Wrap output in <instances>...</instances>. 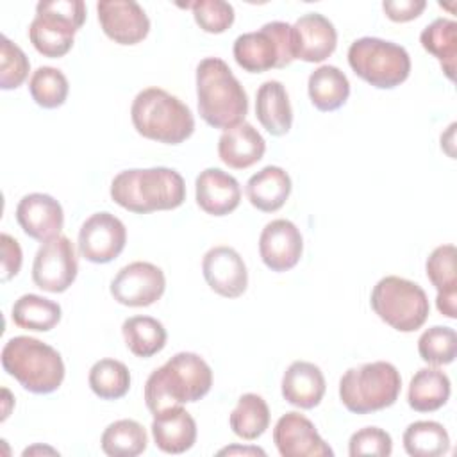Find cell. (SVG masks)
Returning <instances> with one entry per match:
<instances>
[{"label": "cell", "instance_id": "obj_1", "mask_svg": "<svg viewBox=\"0 0 457 457\" xmlns=\"http://www.w3.org/2000/svg\"><path fill=\"white\" fill-rule=\"evenodd\" d=\"M212 386L211 366L193 352H179L145 382V403L152 414L202 400Z\"/></svg>", "mask_w": 457, "mask_h": 457}, {"label": "cell", "instance_id": "obj_2", "mask_svg": "<svg viewBox=\"0 0 457 457\" xmlns=\"http://www.w3.org/2000/svg\"><path fill=\"white\" fill-rule=\"evenodd\" d=\"M111 198L136 214L177 209L186 200L182 175L166 166L120 171L111 182Z\"/></svg>", "mask_w": 457, "mask_h": 457}, {"label": "cell", "instance_id": "obj_3", "mask_svg": "<svg viewBox=\"0 0 457 457\" xmlns=\"http://www.w3.org/2000/svg\"><path fill=\"white\" fill-rule=\"evenodd\" d=\"M196 102L200 118L214 129L236 127L248 112L246 91L220 57H205L198 62Z\"/></svg>", "mask_w": 457, "mask_h": 457}, {"label": "cell", "instance_id": "obj_4", "mask_svg": "<svg viewBox=\"0 0 457 457\" xmlns=\"http://www.w3.org/2000/svg\"><path fill=\"white\" fill-rule=\"evenodd\" d=\"M2 366L7 375L34 395H48L64 380L61 353L30 336H14L2 348Z\"/></svg>", "mask_w": 457, "mask_h": 457}, {"label": "cell", "instance_id": "obj_5", "mask_svg": "<svg viewBox=\"0 0 457 457\" xmlns=\"http://www.w3.org/2000/svg\"><path fill=\"white\" fill-rule=\"evenodd\" d=\"M130 118L139 136L166 145H179L195 132L191 109L161 87L139 91L132 102Z\"/></svg>", "mask_w": 457, "mask_h": 457}, {"label": "cell", "instance_id": "obj_6", "mask_svg": "<svg viewBox=\"0 0 457 457\" xmlns=\"http://www.w3.org/2000/svg\"><path fill=\"white\" fill-rule=\"evenodd\" d=\"M402 377L386 361L350 368L339 380V398L353 414H370L391 407L400 395Z\"/></svg>", "mask_w": 457, "mask_h": 457}, {"label": "cell", "instance_id": "obj_7", "mask_svg": "<svg viewBox=\"0 0 457 457\" xmlns=\"http://www.w3.org/2000/svg\"><path fill=\"white\" fill-rule=\"evenodd\" d=\"M370 305L384 323L398 332L421 328L430 311L423 287L396 275H387L373 286Z\"/></svg>", "mask_w": 457, "mask_h": 457}, {"label": "cell", "instance_id": "obj_8", "mask_svg": "<svg viewBox=\"0 0 457 457\" xmlns=\"http://www.w3.org/2000/svg\"><path fill=\"white\" fill-rule=\"evenodd\" d=\"M348 64L357 77L377 89H393L411 73V57L402 45L371 36L350 45Z\"/></svg>", "mask_w": 457, "mask_h": 457}, {"label": "cell", "instance_id": "obj_9", "mask_svg": "<svg viewBox=\"0 0 457 457\" xmlns=\"http://www.w3.org/2000/svg\"><path fill=\"white\" fill-rule=\"evenodd\" d=\"M86 5L82 0H45L36 5L29 25L32 46L45 57H62L73 46L75 32L84 25Z\"/></svg>", "mask_w": 457, "mask_h": 457}, {"label": "cell", "instance_id": "obj_10", "mask_svg": "<svg viewBox=\"0 0 457 457\" xmlns=\"http://www.w3.org/2000/svg\"><path fill=\"white\" fill-rule=\"evenodd\" d=\"M232 54L236 62L250 73L286 68L295 61L291 25L268 21L255 32H245L236 37Z\"/></svg>", "mask_w": 457, "mask_h": 457}, {"label": "cell", "instance_id": "obj_11", "mask_svg": "<svg viewBox=\"0 0 457 457\" xmlns=\"http://www.w3.org/2000/svg\"><path fill=\"white\" fill-rule=\"evenodd\" d=\"M77 271L75 246L66 236L45 241L37 248L32 262V280L39 289L62 293L75 282Z\"/></svg>", "mask_w": 457, "mask_h": 457}, {"label": "cell", "instance_id": "obj_12", "mask_svg": "<svg viewBox=\"0 0 457 457\" xmlns=\"http://www.w3.org/2000/svg\"><path fill=\"white\" fill-rule=\"evenodd\" d=\"M127 228L120 218L102 211L91 214L79 230V253L95 264L114 261L125 248Z\"/></svg>", "mask_w": 457, "mask_h": 457}, {"label": "cell", "instance_id": "obj_13", "mask_svg": "<svg viewBox=\"0 0 457 457\" xmlns=\"http://www.w3.org/2000/svg\"><path fill=\"white\" fill-rule=\"evenodd\" d=\"M166 289L164 271L146 261L123 266L111 280L112 298L127 307H146L155 303Z\"/></svg>", "mask_w": 457, "mask_h": 457}, {"label": "cell", "instance_id": "obj_14", "mask_svg": "<svg viewBox=\"0 0 457 457\" xmlns=\"http://www.w3.org/2000/svg\"><path fill=\"white\" fill-rule=\"evenodd\" d=\"M273 443L282 457H332L334 450L321 439L314 423L300 412H286L273 428Z\"/></svg>", "mask_w": 457, "mask_h": 457}, {"label": "cell", "instance_id": "obj_15", "mask_svg": "<svg viewBox=\"0 0 457 457\" xmlns=\"http://www.w3.org/2000/svg\"><path fill=\"white\" fill-rule=\"evenodd\" d=\"M96 12L104 34L118 45H136L150 32V20L134 0H102Z\"/></svg>", "mask_w": 457, "mask_h": 457}, {"label": "cell", "instance_id": "obj_16", "mask_svg": "<svg viewBox=\"0 0 457 457\" xmlns=\"http://www.w3.org/2000/svg\"><path fill=\"white\" fill-rule=\"evenodd\" d=\"M207 286L225 298H237L246 291L248 271L243 257L232 246H212L202 259Z\"/></svg>", "mask_w": 457, "mask_h": 457}, {"label": "cell", "instance_id": "obj_17", "mask_svg": "<svg viewBox=\"0 0 457 457\" xmlns=\"http://www.w3.org/2000/svg\"><path fill=\"white\" fill-rule=\"evenodd\" d=\"M303 252V237L298 227L284 218L271 220L259 236V255L271 271L295 268Z\"/></svg>", "mask_w": 457, "mask_h": 457}, {"label": "cell", "instance_id": "obj_18", "mask_svg": "<svg viewBox=\"0 0 457 457\" xmlns=\"http://www.w3.org/2000/svg\"><path fill=\"white\" fill-rule=\"evenodd\" d=\"M291 30L295 59L305 62H321L336 50V27L327 16L320 12H307L300 16L291 25Z\"/></svg>", "mask_w": 457, "mask_h": 457}, {"label": "cell", "instance_id": "obj_19", "mask_svg": "<svg viewBox=\"0 0 457 457\" xmlns=\"http://www.w3.org/2000/svg\"><path fill=\"white\" fill-rule=\"evenodd\" d=\"M16 220L29 237L45 243L61 236L64 212L54 196L45 193H30L18 202Z\"/></svg>", "mask_w": 457, "mask_h": 457}, {"label": "cell", "instance_id": "obj_20", "mask_svg": "<svg viewBox=\"0 0 457 457\" xmlns=\"http://www.w3.org/2000/svg\"><path fill=\"white\" fill-rule=\"evenodd\" d=\"M198 207L211 216H225L241 202L239 182L220 168H205L195 180Z\"/></svg>", "mask_w": 457, "mask_h": 457}, {"label": "cell", "instance_id": "obj_21", "mask_svg": "<svg viewBox=\"0 0 457 457\" xmlns=\"http://www.w3.org/2000/svg\"><path fill=\"white\" fill-rule=\"evenodd\" d=\"M152 436L161 452L179 455L196 443V421L182 405L170 407L154 414Z\"/></svg>", "mask_w": 457, "mask_h": 457}, {"label": "cell", "instance_id": "obj_22", "mask_svg": "<svg viewBox=\"0 0 457 457\" xmlns=\"http://www.w3.org/2000/svg\"><path fill=\"white\" fill-rule=\"evenodd\" d=\"M266 152L264 137L253 125L243 121L223 130L218 139V155L232 170H245L262 159Z\"/></svg>", "mask_w": 457, "mask_h": 457}, {"label": "cell", "instance_id": "obj_23", "mask_svg": "<svg viewBox=\"0 0 457 457\" xmlns=\"http://www.w3.org/2000/svg\"><path fill=\"white\" fill-rule=\"evenodd\" d=\"M455 257H457V250L453 245H441L430 252L427 264H425L427 277L437 291V296H436L437 311L443 316L452 318V320H455V316H457V309H455V300H457Z\"/></svg>", "mask_w": 457, "mask_h": 457}, {"label": "cell", "instance_id": "obj_24", "mask_svg": "<svg viewBox=\"0 0 457 457\" xmlns=\"http://www.w3.org/2000/svg\"><path fill=\"white\" fill-rule=\"evenodd\" d=\"M327 384L321 370L309 361H295L284 371L282 396L300 409L316 407L325 395Z\"/></svg>", "mask_w": 457, "mask_h": 457}, {"label": "cell", "instance_id": "obj_25", "mask_svg": "<svg viewBox=\"0 0 457 457\" xmlns=\"http://www.w3.org/2000/svg\"><path fill=\"white\" fill-rule=\"evenodd\" d=\"M255 116L271 136H284L293 125L289 95L282 82L266 80L255 93Z\"/></svg>", "mask_w": 457, "mask_h": 457}, {"label": "cell", "instance_id": "obj_26", "mask_svg": "<svg viewBox=\"0 0 457 457\" xmlns=\"http://www.w3.org/2000/svg\"><path fill=\"white\" fill-rule=\"evenodd\" d=\"M291 177L280 166H264L246 182V196L250 204L262 212L278 211L291 195Z\"/></svg>", "mask_w": 457, "mask_h": 457}, {"label": "cell", "instance_id": "obj_27", "mask_svg": "<svg viewBox=\"0 0 457 457\" xmlns=\"http://www.w3.org/2000/svg\"><path fill=\"white\" fill-rule=\"evenodd\" d=\"M452 384L445 371L439 368H421L411 378L407 402L418 412H432L448 402Z\"/></svg>", "mask_w": 457, "mask_h": 457}, {"label": "cell", "instance_id": "obj_28", "mask_svg": "<svg viewBox=\"0 0 457 457\" xmlns=\"http://www.w3.org/2000/svg\"><path fill=\"white\" fill-rule=\"evenodd\" d=\"M307 93L316 109L336 111L348 100L350 82L337 66L323 64L309 75Z\"/></svg>", "mask_w": 457, "mask_h": 457}, {"label": "cell", "instance_id": "obj_29", "mask_svg": "<svg viewBox=\"0 0 457 457\" xmlns=\"http://www.w3.org/2000/svg\"><path fill=\"white\" fill-rule=\"evenodd\" d=\"M127 348L141 359L159 353L166 346V328L152 316H130L121 325Z\"/></svg>", "mask_w": 457, "mask_h": 457}, {"label": "cell", "instance_id": "obj_30", "mask_svg": "<svg viewBox=\"0 0 457 457\" xmlns=\"http://www.w3.org/2000/svg\"><path fill=\"white\" fill-rule=\"evenodd\" d=\"M14 325L25 330L48 332L61 321V305L39 295H21L11 309Z\"/></svg>", "mask_w": 457, "mask_h": 457}, {"label": "cell", "instance_id": "obj_31", "mask_svg": "<svg viewBox=\"0 0 457 457\" xmlns=\"http://www.w3.org/2000/svg\"><path fill=\"white\" fill-rule=\"evenodd\" d=\"M420 41L421 46L439 61L445 75L453 80L457 57V23L448 18H436L421 30Z\"/></svg>", "mask_w": 457, "mask_h": 457}, {"label": "cell", "instance_id": "obj_32", "mask_svg": "<svg viewBox=\"0 0 457 457\" xmlns=\"http://www.w3.org/2000/svg\"><path fill=\"white\" fill-rule=\"evenodd\" d=\"M228 423L237 437L253 441L261 437L270 427V407L262 396L255 393H245L232 409Z\"/></svg>", "mask_w": 457, "mask_h": 457}, {"label": "cell", "instance_id": "obj_33", "mask_svg": "<svg viewBox=\"0 0 457 457\" xmlns=\"http://www.w3.org/2000/svg\"><path fill=\"white\" fill-rule=\"evenodd\" d=\"M148 436L136 420H118L102 434L100 446L109 457H136L146 450Z\"/></svg>", "mask_w": 457, "mask_h": 457}, {"label": "cell", "instance_id": "obj_34", "mask_svg": "<svg viewBox=\"0 0 457 457\" xmlns=\"http://www.w3.org/2000/svg\"><path fill=\"white\" fill-rule=\"evenodd\" d=\"M403 448L412 457H439L450 450L446 428L430 420L411 423L403 432Z\"/></svg>", "mask_w": 457, "mask_h": 457}, {"label": "cell", "instance_id": "obj_35", "mask_svg": "<svg viewBox=\"0 0 457 457\" xmlns=\"http://www.w3.org/2000/svg\"><path fill=\"white\" fill-rule=\"evenodd\" d=\"M91 391L102 400H118L130 389V371L116 359L96 361L87 375Z\"/></svg>", "mask_w": 457, "mask_h": 457}, {"label": "cell", "instance_id": "obj_36", "mask_svg": "<svg viewBox=\"0 0 457 457\" xmlns=\"http://www.w3.org/2000/svg\"><path fill=\"white\" fill-rule=\"evenodd\" d=\"M32 100L43 109H55L66 102L70 84L66 75L54 66H39L29 80Z\"/></svg>", "mask_w": 457, "mask_h": 457}, {"label": "cell", "instance_id": "obj_37", "mask_svg": "<svg viewBox=\"0 0 457 457\" xmlns=\"http://www.w3.org/2000/svg\"><path fill=\"white\" fill-rule=\"evenodd\" d=\"M420 357L432 366H445L455 361L457 334L452 327L434 325L427 328L418 339Z\"/></svg>", "mask_w": 457, "mask_h": 457}, {"label": "cell", "instance_id": "obj_38", "mask_svg": "<svg viewBox=\"0 0 457 457\" xmlns=\"http://www.w3.org/2000/svg\"><path fill=\"white\" fill-rule=\"evenodd\" d=\"M0 87L9 91L20 87L30 71L25 52L7 36L0 37Z\"/></svg>", "mask_w": 457, "mask_h": 457}, {"label": "cell", "instance_id": "obj_39", "mask_svg": "<svg viewBox=\"0 0 457 457\" xmlns=\"http://www.w3.org/2000/svg\"><path fill=\"white\" fill-rule=\"evenodd\" d=\"M198 27L209 34H221L234 23V7L225 0H196L186 4Z\"/></svg>", "mask_w": 457, "mask_h": 457}, {"label": "cell", "instance_id": "obj_40", "mask_svg": "<svg viewBox=\"0 0 457 457\" xmlns=\"http://www.w3.org/2000/svg\"><path fill=\"white\" fill-rule=\"evenodd\" d=\"M393 452L391 436L378 427H364L352 434L348 441V453L352 457L359 455H378L387 457Z\"/></svg>", "mask_w": 457, "mask_h": 457}, {"label": "cell", "instance_id": "obj_41", "mask_svg": "<svg viewBox=\"0 0 457 457\" xmlns=\"http://www.w3.org/2000/svg\"><path fill=\"white\" fill-rule=\"evenodd\" d=\"M0 250H2V277H0V280L7 282L18 275V271L21 268L23 253H21L20 243L5 232L0 236Z\"/></svg>", "mask_w": 457, "mask_h": 457}, {"label": "cell", "instance_id": "obj_42", "mask_svg": "<svg viewBox=\"0 0 457 457\" xmlns=\"http://www.w3.org/2000/svg\"><path fill=\"white\" fill-rule=\"evenodd\" d=\"M425 7H427L425 0H386L382 4L386 16L400 23L418 18Z\"/></svg>", "mask_w": 457, "mask_h": 457}, {"label": "cell", "instance_id": "obj_43", "mask_svg": "<svg viewBox=\"0 0 457 457\" xmlns=\"http://www.w3.org/2000/svg\"><path fill=\"white\" fill-rule=\"evenodd\" d=\"M234 453H237V455H266V452L264 450H261V448H257V446H227V448H221L220 452H218V455H234Z\"/></svg>", "mask_w": 457, "mask_h": 457}]
</instances>
